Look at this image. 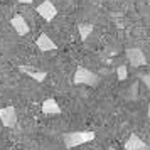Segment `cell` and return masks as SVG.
<instances>
[{"label":"cell","mask_w":150,"mask_h":150,"mask_svg":"<svg viewBox=\"0 0 150 150\" xmlns=\"http://www.w3.org/2000/svg\"><path fill=\"white\" fill-rule=\"evenodd\" d=\"M17 2H21V4H32V0H17Z\"/></svg>","instance_id":"cell-14"},{"label":"cell","mask_w":150,"mask_h":150,"mask_svg":"<svg viewBox=\"0 0 150 150\" xmlns=\"http://www.w3.org/2000/svg\"><path fill=\"white\" fill-rule=\"evenodd\" d=\"M35 10H37V14L41 15L46 22H51L56 15H57V8L54 7V4H52L51 0H44L42 4H39V5H37V8H35Z\"/></svg>","instance_id":"cell-3"},{"label":"cell","mask_w":150,"mask_h":150,"mask_svg":"<svg viewBox=\"0 0 150 150\" xmlns=\"http://www.w3.org/2000/svg\"><path fill=\"white\" fill-rule=\"evenodd\" d=\"M125 150H149V145L137 135H130V138L125 143Z\"/></svg>","instance_id":"cell-9"},{"label":"cell","mask_w":150,"mask_h":150,"mask_svg":"<svg viewBox=\"0 0 150 150\" xmlns=\"http://www.w3.org/2000/svg\"><path fill=\"white\" fill-rule=\"evenodd\" d=\"M116 74H118V79H120V81H125V79H127V76H128V71H127L125 66H118Z\"/></svg>","instance_id":"cell-12"},{"label":"cell","mask_w":150,"mask_h":150,"mask_svg":"<svg viewBox=\"0 0 150 150\" xmlns=\"http://www.w3.org/2000/svg\"><path fill=\"white\" fill-rule=\"evenodd\" d=\"M147 115H149V116H150V103H149V113H147Z\"/></svg>","instance_id":"cell-15"},{"label":"cell","mask_w":150,"mask_h":150,"mask_svg":"<svg viewBox=\"0 0 150 150\" xmlns=\"http://www.w3.org/2000/svg\"><path fill=\"white\" fill-rule=\"evenodd\" d=\"M19 71L21 73H24V74L30 76L34 81L37 83H42L44 79H46V76H47V73H44V71H35V69H29L27 66H19Z\"/></svg>","instance_id":"cell-10"},{"label":"cell","mask_w":150,"mask_h":150,"mask_svg":"<svg viewBox=\"0 0 150 150\" xmlns=\"http://www.w3.org/2000/svg\"><path fill=\"white\" fill-rule=\"evenodd\" d=\"M98 81H100V78L95 73H91L89 69L83 68V66H79V68L76 69L74 79H73L74 84H86V86H96Z\"/></svg>","instance_id":"cell-2"},{"label":"cell","mask_w":150,"mask_h":150,"mask_svg":"<svg viewBox=\"0 0 150 150\" xmlns=\"http://www.w3.org/2000/svg\"><path fill=\"white\" fill-rule=\"evenodd\" d=\"M35 44H37V47L41 49V51H54L57 46H56V42L49 37L47 34H41L39 37H37V41H35Z\"/></svg>","instance_id":"cell-7"},{"label":"cell","mask_w":150,"mask_h":150,"mask_svg":"<svg viewBox=\"0 0 150 150\" xmlns=\"http://www.w3.org/2000/svg\"><path fill=\"white\" fill-rule=\"evenodd\" d=\"M10 24H12V27L15 29V32L19 35H25L29 32V25H27V22H25V19H24L22 15H14L12 21H10Z\"/></svg>","instance_id":"cell-6"},{"label":"cell","mask_w":150,"mask_h":150,"mask_svg":"<svg viewBox=\"0 0 150 150\" xmlns=\"http://www.w3.org/2000/svg\"><path fill=\"white\" fill-rule=\"evenodd\" d=\"M0 122L4 123V127L12 128L17 125V110L14 106H5L0 108Z\"/></svg>","instance_id":"cell-5"},{"label":"cell","mask_w":150,"mask_h":150,"mask_svg":"<svg viewBox=\"0 0 150 150\" xmlns=\"http://www.w3.org/2000/svg\"><path fill=\"white\" fill-rule=\"evenodd\" d=\"M62 138H64V145L68 149H73V147L95 140V133L93 132H71V133H66Z\"/></svg>","instance_id":"cell-1"},{"label":"cell","mask_w":150,"mask_h":150,"mask_svg":"<svg viewBox=\"0 0 150 150\" xmlns=\"http://www.w3.org/2000/svg\"><path fill=\"white\" fill-rule=\"evenodd\" d=\"M142 81L145 83V86L150 89V74H145V76H142Z\"/></svg>","instance_id":"cell-13"},{"label":"cell","mask_w":150,"mask_h":150,"mask_svg":"<svg viewBox=\"0 0 150 150\" xmlns=\"http://www.w3.org/2000/svg\"><path fill=\"white\" fill-rule=\"evenodd\" d=\"M79 37H81L83 41H86L89 37V34L93 32V25L91 24H79Z\"/></svg>","instance_id":"cell-11"},{"label":"cell","mask_w":150,"mask_h":150,"mask_svg":"<svg viewBox=\"0 0 150 150\" xmlns=\"http://www.w3.org/2000/svg\"><path fill=\"white\" fill-rule=\"evenodd\" d=\"M125 56H127V59H128L130 64L135 66V68L147 64V57H145V54L142 52V49H138V47L127 49V51H125Z\"/></svg>","instance_id":"cell-4"},{"label":"cell","mask_w":150,"mask_h":150,"mask_svg":"<svg viewBox=\"0 0 150 150\" xmlns=\"http://www.w3.org/2000/svg\"><path fill=\"white\" fill-rule=\"evenodd\" d=\"M42 113L44 115H59L61 108H59V105H57V101L54 98H47L42 103Z\"/></svg>","instance_id":"cell-8"}]
</instances>
